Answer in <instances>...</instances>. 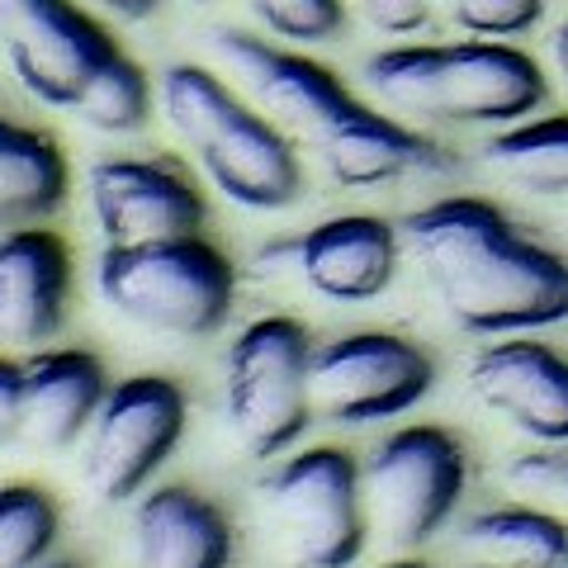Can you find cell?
<instances>
[{
  "instance_id": "obj_17",
  "label": "cell",
  "mask_w": 568,
  "mask_h": 568,
  "mask_svg": "<svg viewBox=\"0 0 568 568\" xmlns=\"http://www.w3.org/2000/svg\"><path fill=\"white\" fill-rule=\"evenodd\" d=\"M138 568H227L233 530L209 497L190 488H152L133 507Z\"/></svg>"
},
{
  "instance_id": "obj_32",
  "label": "cell",
  "mask_w": 568,
  "mask_h": 568,
  "mask_svg": "<svg viewBox=\"0 0 568 568\" xmlns=\"http://www.w3.org/2000/svg\"><path fill=\"white\" fill-rule=\"evenodd\" d=\"M190 6H213V0H190Z\"/></svg>"
},
{
  "instance_id": "obj_15",
  "label": "cell",
  "mask_w": 568,
  "mask_h": 568,
  "mask_svg": "<svg viewBox=\"0 0 568 568\" xmlns=\"http://www.w3.org/2000/svg\"><path fill=\"white\" fill-rule=\"evenodd\" d=\"M298 275L332 304H369L398 275V233L375 213H342L308 227L294 246Z\"/></svg>"
},
{
  "instance_id": "obj_4",
  "label": "cell",
  "mask_w": 568,
  "mask_h": 568,
  "mask_svg": "<svg viewBox=\"0 0 568 568\" xmlns=\"http://www.w3.org/2000/svg\"><path fill=\"white\" fill-rule=\"evenodd\" d=\"M162 114L227 204L271 213L304 194L298 148L209 67L175 62L162 71Z\"/></svg>"
},
{
  "instance_id": "obj_23",
  "label": "cell",
  "mask_w": 568,
  "mask_h": 568,
  "mask_svg": "<svg viewBox=\"0 0 568 568\" xmlns=\"http://www.w3.org/2000/svg\"><path fill=\"white\" fill-rule=\"evenodd\" d=\"M246 10L290 43H332L346 29L342 0H246Z\"/></svg>"
},
{
  "instance_id": "obj_9",
  "label": "cell",
  "mask_w": 568,
  "mask_h": 568,
  "mask_svg": "<svg viewBox=\"0 0 568 568\" xmlns=\"http://www.w3.org/2000/svg\"><path fill=\"white\" fill-rule=\"evenodd\" d=\"M436 384V361L394 332H351L313 351V417L336 426H369L403 417Z\"/></svg>"
},
{
  "instance_id": "obj_2",
  "label": "cell",
  "mask_w": 568,
  "mask_h": 568,
  "mask_svg": "<svg viewBox=\"0 0 568 568\" xmlns=\"http://www.w3.org/2000/svg\"><path fill=\"white\" fill-rule=\"evenodd\" d=\"M436 304L474 336H521L568 317V261L474 194L422 204L403 219Z\"/></svg>"
},
{
  "instance_id": "obj_11",
  "label": "cell",
  "mask_w": 568,
  "mask_h": 568,
  "mask_svg": "<svg viewBox=\"0 0 568 568\" xmlns=\"http://www.w3.org/2000/svg\"><path fill=\"white\" fill-rule=\"evenodd\" d=\"M185 432V394L162 375H133L104 394L85 432L81 469L104 503H129L152 484Z\"/></svg>"
},
{
  "instance_id": "obj_22",
  "label": "cell",
  "mask_w": 568,
  "mask_h": 568,
  "mask_svg": "<svg viewBox=\"0 0 568 568\" xmlns=\"http://www.w3.org/2000/svg\"><path fill=\"white\" fill-rule=\"evenodd\" d=\"M58 545V507L33 484L0 488V568H39Z\"/></svg>"
},
{
  "instance_id": "obj_30",
  "label": "cell",
  "mask_w": 568,
  "mask_h": 568,
  "mask_svg": "<svg viewBox=\"0 0 568 568\" xmlns=\"http://www.w3.org/2000/svg\"><path fill=\"white\" fill-rule=\"evenodd\" d=\"M384 568H426L422 559H394V564H384Z\"/></svg>"
},
{
  "instance_id": "obj_1",
  "label": "cell",
  "mask_w": 568,
  "mask_h": 568,
  "mask_svg": "<svg viewBox=\"0 0 568 568\" xmlns=\"http://www.w3.org/2000/svg\"><path fill=\"white\" fill-rule=\"evenodd\" d=\"M209 48L237 91L342 190H379L413 171L450 166L440 142L369 110L336 71L304 52L275 48L246 29H209Z\"/></svg>"
},
{
  "instance_id": "obj_16",
  "label": "cell",
  "mask_w": 568,
  "mask_h": 568,
  "mask_svg": "<svg viewBox=\"0 0 568 568\" xmlns=\"http://www.w3.org/2000/svg\"><path fill=\"white\" fill-rule=\"evenodd\" d=\"M104 369L91 351H39L24 365V446L62 455L91 432L104 403Z\"/></svg>"
},
{
  "instance_id": "obj_26",
  "label": "cell",
  "mask_w": 568,
  "mask_h": 568,
  "mask_svg": "<svg viewBox=\"0 0 568 568\" xmlns=\"http://www.w3.org/2000/svg\"><path fill=\"white\" fill-rule=\"evenodd\" d=\"M361 14L379 33L403 39V33L426 29V20H432V0H361Z\"/></svg>"
},
{
  "instance_id": "obj_6",
  "label": "cell",
  "mask_w": 568,
  "mask_h": 568,
  "mask_svg": "<svg viewBox=\"0 0 568 568\" xmlns=\"http://www.w3.org/2000/svg\"><path fill=\"white\" fill-rule=\"evenodd\" d=\"M313 351L317 346L298 317H256L233 342L223 365V413L246 455L275 459L308 432Z\"/></svg>"
},
{
  "instance_id": "obj_14",
  "label": "cell",
  "mask_w": 568,
  "mask_h": 568,
  "mask_svg": "<svg viewBox=\"0 0 568 568\" xmlns=\"http://www.w3.org/2000/svg\"><path fill=\"white\" fill-rule=\"evenodd\" d=\"M71 256L43 223L0 237V346L39 351L67 317Z\"/></svg>"
},
{
  "instance_id": "obj_24",
  "label": "cell",
  "mask_w": 568,
  "mask_h": 568,
  "mask_svg": "<svg viewBox=\"0 0 568 568\" xmlns=\"http://www.w3.org/2000/svg\"><path fill=\"white\" fill-rule=\"evenodd\" d=\"M450 20L474 39H517L545 20V0H450Z\"/></svg>"
},
{
  "instance_id": "obj_10",
  "label": "cell",
  "mask_w": 568,
  "mask_h": 568,
  "mask_svg": "<svg viewBox=\"0 0 568 568\" xmlns=\"http://www.w3.org/2000/svg\"><path fill=\"white\" fill-rule=\"evenodd\" d=\"M114 52V39L77 0H0V62L48 110H77L81 91Z\"/></svg>"
},
{
  "instance_id": "obj_33",
  "label": "cell",
  "mask_w": 568,
  "mask_h": 568,
  "mask_svg": "<svg viewBox=\"0 0 568 568\" xmlns=\"http://www.w3.org/2000/svg\"><path fill=\"white\" fill-rule=\"evenodd\" d=\"M484 568H493V564H484Z\"/></svg>"
},
{
  "instance_id": "obj_12",
  "label": "cell",
  "mask_w": 568,
  "mask_h": 568,
  "mask_svg": "<svg viewBox=\"0 0 568 568\" xmlns=\"http://www.w3.org/2000/svg\"><path fill=\"white\" fill-rule=\"evenodd\" d=\"M85 190H91V213L104 233V246L200 237L209 219L204 194L171 162H138V156L95 162L85 175Z\"/></svg>"
},
{
  "instance_id": "obj_21",
  "label": "cell",
  "mask_w": 568,
  "mask_h": 568,
  "mask_svg": "<svg viewBox=\"0 0 568 568\" xmlns=\"http://www.w3.org/2000/svg\"><path fill=\"white\" fill-rule=\"evenodd\" d=\"M71 114L100 133H138L142 123L152 119V85L133 58L114 52V58L91 77V85L81 91Z\"/></svg>"
},
{
  "instance_id": "obj_19",
  "label": "cell",
  "mask_w": 568,
  "mask_h": 568,
  "mask_svg": "<svg viewBox=\"0 0 568 568\" xmlns=\"http://www.w3.org/2000/svg\"><path fill=\"white\" fill-rule=\"evenodd\" d=\"M484 162L511 190L530 194V200L568 219V114L507 123L497 138H488Z\"/></svg>"
},
{
  "instance_id": "obj_28",
  "label": "cell",
  "mask_w": 568,
  "mask_h": 568,
  "mask_svg": "<svg viewBox=\"0 0 568 568\" xmlns=\"http://www.w3.org/2000/svg\"><path fill=\"white\" fill-rule=\"evenodd\" d=\"M100 10H110L114 20H129V24H138V20H152L156 10H162V0H95Z\"/></svg>"
},
{
  "instance_id": "obj_3",
  "label": "cell",
  "mask_w": 568,
  "mask_h": 568,
  "mask_svg": "<svg viewBox=\"0 0 568 568\" xmlns=\"http://www.w3.org/2000/svg\"><path fill=\"white\" fill-rule=\"evenodd\" d=\"M361 81L384 110L417 123H521L549 95L540 62L497 39L384 48L365 58Z\"/></svg>"
},
{
  "instance_id": "obj_18",
  "label": "cell",
  "mask_w": 568,
  "mask_h": 568,
  "mask_svg": "<svg viewBox=\"0 0 568 568\" xmlns=\"http://www.w3.org/2000/svg\"><path fill=\"white\" fill-rule=\"evenodd\" d=\"M67 200V162L58 142L0 114V237L48 223Z\"/></svg>"
},
{
  "instance_id": "obj_29",
  "label": "cell",
  "mask_w": 568,
  "mask_h": 568,
  "mask_svg": "<svg viewBox=\"0 0 568 568\" xmlns=\"http://www.w3.org/2000/svg\"><path fill=\"white\" fill-rule=\"evenodd\" d=\"M555 67H559V77L568 85V20L555 29Z\"/></svg>"
},
{
  "instance_id": "obj_27",
  "label": "cell",
  "mask_w": 568,
  "mask_h": 568,
  "mask_svg": "<svg viewBox=\"0 0 568 568\" xmlns=\"http://www.w3.org/2000/svg\"><path fill=\"white\" fill-rule=\"evenodd\" d=\"M24 436V365L0 355V450Z\"/></svg>"
},
{
  "instance_id": "obj_7",
  "label": "cell",
  "mask_w": 568,
  "mask_h": 568,
  "mask_svg": "<svg viewBox=\"0 0 568 568\" xmlns=\"http://www.w3.org/2000/svg\"><path fill=\"white\" fill-rule=\"evenodd\" d=\"M265 517L280 549L298 568H351L365 549V488L361 465L336 450L317 446L290 455L265 478Z\"/></svg>"
},
{
  "instance_id": "obj_25",
  "label": "cell",
  "mask_w": 568,
  "mask_h": 568,
  "mask_svg": "<svg viewBox=\"0 0 568 568\" xmlns=\"http://www.w3.org/2000/svg\"><path fill=\"white\" fill-rule=\"evenodd\" d=\"M507 484L521 488L526 497H545V503L568 507V450L545 446L536 455H521L507 465Z\"/></svg>"
},
{
  "instance_id": "obj_20",
  "label": "cell",
  "mask_w": 568,
  "mask_h": 568,
  "mask_svg": "<svg viewBox=\"0 0 568 568\" xmlns=\"http://www.w3.org/2000/svg\"><path fill=\"white\" fill-rule=\"evenodd\" d=\"M459 549L493 568H568V521L540 507H488L459 526Z\"/></svg>"
},
{
  "instance_id": "obj_31",
  "label": "cell",
  "mask_w": 568,
  "mask_h": 568,
  "mask_svg": "<svg viewBox=\"0 0 568 568\" xmlns=\"http://www.w3.org/2000/svg\"><path fill=\"white\" fill-rule=\"evenodd\" d=\"M39 568H81V564H67V559H58V564H39Z\"/></svg>"
},
{
  "instance_id": "obj_8",
  "label": "cell",
  "mask_w": 568,
  "mask_h": 568,
  "mask_svg": "<svg viewBox=\"0 0 568 568\" xmlns=\"http://www.w3.org/2000/svg\"><path fill=\"white\" fill-rule=\"evenodd\" d=\"M365 517L384 545L422 549L455 517L465 493V446L446 426H403L361 469Z\"/></svg>"
},
{
  "instance_id": "obj_5",
  "label": "cell",
  "mask_w": 568,
  "mask_h": 568,
  "mask_svg": "<svg viewBox=\"0 0 568 568\" xmlns=\"http://www.w3.org/2000/svg\"><path fill=\"white\" fill-rule=\"evenodd\" d=\"M104 308L162 332V336H213L237 298V271L204 237H166L142 246H104L95 265Z\"/></svg>"
},
{
  "instance_id": "obj_13",
  "label": "cell",
  "mask_w": 568,
  "mask_h": 568,
  "mask_svg": "<svg viewBox=\"0 0 568 568\" xmlns=\"http://www.w3.org/2000/svg\"><path fill=\"white\" fill-rule=\"evenodd\" d=\"M474 398L540 446H568V355L507 336L474 355L469 365Z\"/></svg>"
}]
</instances>
